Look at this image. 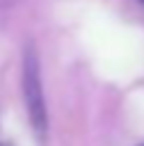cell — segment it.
Returning a JSON list of instances; mask_svg holds the SVG:
<instances>
[{
  "label": "cell",
  "instance_id": "1",
  "mask_svg": "<svg viewBox=\"0 0 144 146\" xmlns=\"http://www.w3.org/2000/svg\"><path fill=\"white\" fill-rule=\"evenodd\" d=\"M24 101H27L29 120L34 125V132L43 137L46 132V103H43V89H41V77H39V60L34 50L24 55Z\"/></svg>",
  "mask_w": 144,
  "mask_h": 146
},
{
  "label": "cell",
  "instance_id": "2",
  "mask_svg": "<svg viewBox=\"0 0 144 146\" xmlns=\"http://www.w3.org/2000/svg\"><path fill=\"white\" fill-rule=\"evenodd\" d=\"M142 146H144V144H142Z\"/></svg>",
  "mask_w": 144,
  "mask_h": 146
}]
</instances>
